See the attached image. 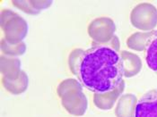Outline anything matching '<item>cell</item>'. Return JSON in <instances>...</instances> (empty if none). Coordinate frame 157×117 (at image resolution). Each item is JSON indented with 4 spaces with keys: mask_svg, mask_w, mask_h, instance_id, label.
<instances>
[{
    "mask_svg": "<svg viewBox=\"0 0 157 117\" xmlns=\"http://www.w3.org/2000/svg\"><path fill=\"white\" fill-rule=\"evenodd\" d=\"M136 104L137 99L134 94L122 95L116 105L115 115L116 117H135Z\"/></svg>",
    "mask_w": 157,
    "mask_h": 117,
    "instance_id": "cell-10",
    "label": "cell"
},
{
    "mask_svg": "<svg viewBox=\"0 0 157 117\" xmlns=\"http://www.w3.org/2000/svg\"><path fill=\"white\" fill-rule=\"evenodd\" d=\"M135 117H157V90H150L137 101Z\"/></svg>",
    "mask_w": 157,
    "mask_h": 117,
    "instance_id": "cell-6",
    "label": "cell"
},
{
    "mask_svg": "<svg viewBox=\"0 0 157 117\" xmlns=\"http://www.w3.org/2000/svg\"><path fill=\"white\" fill-rule=\"evenodd\" d=\"M1 73L2 77L7 80H15L21 73V61L16 57H10L2 55L1 60Z\"/></svg>",
    "mask_w": 157,
    "mask_h": 117,
    "instance_id": "cell-11",
    "label": "cell"
},
{
    "mask_svg": "<svg viewBox=\"0 0 157 117\" xmlns=\"http://www.w3.org/2000/svg\"><path fill=\"white\" fill-rule=\"evenodd\" d=\"M53 1L49 0H13V6L31 15H37L40 13L51 6Z\"/></svg>",
    "mask_w": 157,
    "mask_h": 117,
    "instance_id": "cell-9",
    "label": "cell"
},
{
    "mask_svg": "<svg viewBox=\"0 0 157 117\" xmlns=\"http://www.w3.org/2000/svg\"><path fill=\"white\" fill-rule=\"evenodd\" d=\"M119 54L122 62L124 77L131 78L140 72L142 69V61L137 55L126 50H122Z\"/></svg>",
    "mask_w": 157,
    "mask_h": 117,
    "instance_id": "cell-8",
    "label": "cell"
},
{
    "mask_svg": "<svg viewBox=\"0 0 157 117\" xmlns=\"http://www.w3.org/2000/svg\"><path fill=\"white\" fill-rule=\"evenodd\" d=\"M125 90V82H121L113 90L104 93H94V103L97 108L101 110H109L113 107L114 104L121 97Z\"/></svg>",
    "mask_w": 157,
    "mask_h": 117,
    "instance_id": "cell-7",
    "label": "cell"
},
{
    "mask_svg": "<svg viewBox=\"0 0 157 117\" xmlns=\"http://www.w3.org/2000/svg\"><path fill=\"white\" fill-rule=\"evenodd\" d=\"M4 88L13 95H20L26 91L29 85V78L24 71H22L19 77L15 80H7L2 77Z\"/></svg>",
    "mask_w": 157,
    "mask_h": 117,
    "instance_id": "cell-12",
    "label": "cell"
},
{
    "mask_svg": "<svg viewBox=\"0 0 157 117\" xmlns=\"http://www.w3.org/2000/svg\"><path fill=\"white\" fill-rule=\"evenodd\" d=\"M1 28L4 38L10 44H19L28 34V24L21 15L10 9L1 12Z\"/></svg>",
    "mask_w": 157,
    "mask_h": 117,
    "instance_id": "cell-3",
    "label": "cell"
},
{
    "mask_svg": "<svg viewBox=\"0 0 157 117\" xmlns=\"http://www.w3.org/2000/svg\"><path fill=\"white\" fill-rule=\"evenodd\" d=\"M145 61L148 67L157 73V31H154L145 48Z\"/></svg>",
    "mask_w": 157,
    "mask_h": 117,
    "instance_id": "cell-13",
    "label": "cell"
},
{
    "mask_svg": "<svg viewBox=\"0 0 157 117\" xmlns=\"http://www.w3.org/2000/svg\"><path fill=\"white\" fill-rule=\"evenodd\" d=\"M1 51L4 56L15 57L24 55L26 52V44L24 41L19 44H10L5 38L1 39Z\"/></svg>",
    "mask_w": 157,
    "mask_h": 117,
    "instance_id": "cell-15",
    "label": "cell"
},
{
    "mask_svg": "<svg viewBox=\"0 0 157 117\" xmlns=\"http://www.w3.org/2000/svg\"><path fill=\"white\" fill-rule=\"evenodd\" d=\"M57 93L61 99V105L67 113L75 116L85 115L88 107V100L79 81L75 79L62 81L58 86Z\"/></svg>",
    "mask_w": 157,
    "mask_h": 117,
    "instance_id": "cell-2",
    "label": "cell"
},
{
    "mask_svg": "<svg viewBox=\"0 0 157 117\" xmlns=\"http://www.w3.org/2000/svg\"><path fill=\"white\" fill-rule=\"evenodd\" d=\"M116 25L112 19L109 17H99L93 20L87 28L88 35L93 43L105 44L111 40L115 36Z\"/></svg>",
    "mask_w": 157,
    "mask_h": 117,
    "instance_id": "cell-5",
    "label": "cell"
},
{
    "mask_svg": "<svg viewBox=\"0 0 157 117\" xmlns=\"http://www.w3.org/2000/svg\"><path fill=\"white\" fill-rule=\"evenodd\" d=\"M130 22L140 31H153L157 26V8L150 3L138 4L131 11Z\"/></svg>",
    "mask_w": 157,
    "mask_h": 117,
    "instance_id": "cell-4",
    "label": "cell"
},
{
    "mask_svg": "<svg viewBox=\"0 0 157 117\" xmlns=\"http://www.w3.org/2000/svg\"><path fill=\"white\" fill-rule=\"evenodd\" d=\"M154 32H135L130 35L127 39V46L132 50L136 51H144L146 48L147 42Z\"/></svg>",
    "mask_w": 157,
    "mask_h": 117,
    "instance_id": "cell-14",
    "label": "cell"
},
{
    "mask_svg": "<svg viewBox=\"0 0 157 117\" xmlns=\"http://www.w3.org/2000/svg\"><path fill=\"white\" fill-rule=\"evenodd\" d=\"M85 54V50L81 48H75L71 53L69 54L68 57V66L73 74L78 78L79 76V68L80 64L82 62L83 56Z\"/></svg>",
    "mask_w": 157,
    "mask_h": 117,
    "instance_id": "cell-16",
    "label": "cell"
},
{
    "mask_svg": "<svg viewBox=\"0 0 157 117\" xmlns=\"http://www.w3.org/2000/svg\"><path fill=\"white\" fill-rule=\"evenodd\" d=\"M123 75L120 54L109 47L92 43L85 50L79 68L78 80L94 93H104L116 88Z\"/></svg>",
    "mask_w": 157,
    "mask_h": 117,
    "instance_id": "cell-1",
    "label": "cell"
}]
</instances>
